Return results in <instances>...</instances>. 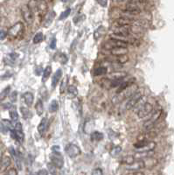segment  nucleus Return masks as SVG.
I'll return each mask as SVG.
<instances>
[{"label": "nucleus", "mask_w": 174, "mask_h": 175, "mask_svg": "<svg viewBox=\"0 0 174 175\" xmlns=\"http://www.w3.org/2000/svg\"><path fill=\"white\" fill-rule=\"evenodd\" d=\"M7 32L11 39H21L25 33V26L22 22H18L11 26Z\"/></svg>", "instance_id": "f257e3e1"}, {"label": "nucleus", "mask_w": 174, "mask_h": 175, "mask_svg": "<svg viewBox=\"0 0 174 175\" xmlns=\"http://www.w3.org/2000/svg\"><path fill=\"white\" fill-rule=\"evenodd\" d=\"M143 97H144V96H143V91L138 90L137 92L134 94L133 96H131L128 99V102L126 103V109H127V110H130V109L135 108V107L137 106V104H138Z\"/></svg>", "instance_id": "f03ea898"}, {"label": "nucleus", "mask_w": 174, "mask_h": 175, "mask_svg": "<svg viewBox=\"0 0 174 175\" xmlns=\"http://www.w3.org/2000/svg\"><path fill=\"white\" fill-rule=\"evenodd\" d=\"M161 114H162V110H161V109L156 110V111L152 114V116L143 124V128H144V130H146L147 131H148V130H151V129L154 127V125L159 121V117H161Z\"/></svg>", "instance_id": "7ed1b4c3"}, {"label": "nucleus", "mask_w": 174, "mask_h": 175, "mask_svg": "<svg viewBox=\"0 0 174 175\" xmlns=\"http://www.w3.org/2000/svg\"><path fill=\"white\" fill-rule=\"evenodd\" d=\"M21 13L23 16V19H25L26 23L28 26H31L34 21V13L32 11L27 5H24L21 8Z\"/></svg>", "instance_id": "20e7f679"}, {"label": "nucleus", "mask_w": 174, "mask_h": 175, "mask_svg": "<svg viewBox=\"0 0 174 175\" xmlns=\"http://www.w3.org/2000/svg\"><path fill=\"white\" fill-rule=\"evenodd\" d=\"M152 110H153V106L151 103H144L143 106L139 109L138 112V117L139 118H144L151 113Z\"/></svg>", "instance_id": "39448f33"}, {"label": "nucleus", "mask_w": 174, "mask_h": 175, "mask_svg": "<svg viewBox=\"0 0 174 175\" xmlns=\"http://www.w3.org/2000/svg\"><path fill=\"white\" fill-rule=\"evenodd\" d=\"M52 164L54 165L56 168H62L64 165V159L62 155L58 152H53L50 156Z\"/></svg>", "instance_id": "423d86ee"}, {"label": "nucleus", "mask_w": 174, "mask_h": 175, "mask_svg": "<svg viewBox=\"0 0 174 175\" xmlns=\"http://www.w3.org/2000/svg\"><path fill=\"white\" fill-rule=\"evenodd\" d=\"M66 152L70 158H75L77 156L81 155L82 151L79 148V146H77L76 144H69L66 147Z\"/></svg>", "instance_id": "0eeeda50"}, {"label": "nucleus", "mask_w": 174, "mask_h": 175, "mask_svg": "<svg viewBox=\"0 0 174 175\" xmlns=\"http://www.w3.org/2000/svg\"><path fill=\"white\" fill-rule=\"evenodd\" d=\"M143 168H145V165H144V162H143V160H135L131 165L126 166L127 170L133 171V172H137V171L141 170Z\"/></svg>", "instance_id": "6e6552de"}, {"label": "nucleus", "mask_w": 174, "mask_h": 175, "mask_svg": "<svg viewBox=\"0 0 174 175\" xmlns=\"http://www.w3.org/2000/svg\"><path fill=\"white\" fill-rule=\"evenodd\" d=\"M11 160L10 157L7 155H4L0 160V173H4L7 170V168L11 165Z\"/></svg>", "instance_id": "1a4fd4ad"}, {"label": "nucleus", "mask_w": 174, "mask_h": 175, "mask_svg": "<svg viewBox=\"0 0 174 175\" xmlns=\"http://www.w3.org/2000/svg\"><path fill=\"white\" fill-rule=\"evenodd\" d=\"M109 51H110V54H112L114 56H123V55H127L128 48H125V47H116V48H113V49L109 50Z\"/></svg>", "instance_id": "9d476101"}, {"label": "nucleus", "mask_w": 174, "mask_h": 175, "mask_svg": "<svg viewBox=\"0 0 174 175\" xmlns=\"http://www.w3.org/2000/svg\"><path fill=\"white\" fill-rule=\"evenodd\" d=\"M47 128H48V120L46 117H44V118L41 119V122L38 126V131L41 136H44L46 131L47 130Z\"/></svg>", "instance_id": "9b49d317"}, {"label": "nucleus", "mask_w": 174, "mask_h": 175, "mask_svg": "<svg viewBox=\"0 0 174 175\" xmlns=\"http://www.w3.org/2000/svg\"><path fill=\"white\" fill-rule=\"evenodd\" d=\"M11 136L12 137V139H16L17 141H19V143H23L25 136L24 132L22 130H11Z\"/></svg>", "instance_id": "f8f14e48"}, {"label": "nucleus", "mask_w": 174, "mask_h": 175, "mask_svg": "<svg viewBox=\"0 0 174 175\" xmlns=\"http://www.w3.org/2000/svg\"><path fill=\"white\" fill-rule=\"evenodd\" d=\"M62 74H63V73H62V70L61 68L58 69L56 72L54 73V75H53V80H52V88H56L59 82H60L61 79H62Z\"/></svg>", "instance_id": "ddd939ff"}, {"label": "nucleus", "mask_w": 174, "mask_h": 175, "mask_svg": "<svg viewBox=\"0 0 174 175\" xmlns=\"http://www.w3.org/2000/svg\"><path fill=\"white\" fill-rule=\"evenodd\" d=\"M55 17V11H50L49 12L46 13V17H45V22H44V26L45 27H48L51 25L53 21V19Z\"/></svg>", "instance_id": "4468645a"}, {"label": "nucleus", "mask_w": 174, "mask_h": 175, "mask_svg": "<svg viewBox=\"0 0 174 175\" xmlns=\"http://www.w3.org/2000/svg\"><path fill=\"white\" fill-rule=\"evenodd\" d=\"M153 153V151H150V152H138L135 154V159H137V160H143V159L150 158V157H152Z\"/></svg>", "instance_id": "2eb2a0df"}, {"label": "nucleus", "mask_w": 174, "mask_h": 175, "mask_svg": "<svg viewBox=\"0 0 174 175\" xmlns=\"http://www.w3.org/2000/svg\"><path fill=\"white\" fill-rule=\"evenodd\" d=\"M23 99H24V102L26 103V104L30 107L32 105L33 103V100H34V96L31 92H26L23 95Z\"/></svg>", "instance_id": "dca6fc26"}, {"label": "nucleus", "mask_w": 174, "mask_h": 175, "mask_svg": "<svg viewBox=\"0 0 174 175\" xmlns=\"http://www.w3.org/2000/svg\"><path fill=\"white\" fill-rule=\"evenodd\" d=\"M105 32H106L105 27L103 26H99L97 29L95 31V32H94V38H95V40H99L100 38H102V37L105 34Z\"/></svg>", "instance_id": "f3484780"}, {"label": "nucleus", "mask_w": 174, "mask_h": 175, "mask_svg": "<svg viewBox=\"0 0 174 175\" xmlns=\"http://www.w3.org/2000/svg\"><path fill=\"white\" fill-rule=\"evenodd\" d=\"M127 76V73L125 72H114L108 75V80H117V79H122Z\"/></svg>", "instance_id": "a211bd4d"}, {"label": "nucleus", "mask_w": 174, "mask_h": 175, "mask_svg": "<svg viewBox=\"0 0 174 175\" xmlns=\"http://www.w3.org/2000/svg\"><path fill=\"white\" fill-rule=\"evenodd\" d=\"M20 112L25 119H30L32 117V113L31 112V110L28 108H26V107H21Z\"/></svg>", "instance_id": "6ab92c4d"}, {"label": "nucleus", "mask_w": 174, "mask_h": 175, "mask_svg": "<svg viewBox=\"0 0 174 175\" xmlns=\"http://www.w3.org/2000/svg\"><path fill=\"white\" fill-rule=\"evenodd\" d=\"M52 74V67L51 66H47L45 68V70L43 71V77H42V82L45 83L48 80V78L50 77Z\"/></svg>", "instance_id": "aec40b11"}, {"label": "nucleus", "mask_w": 174, "mask_h": 175, "mask_svg": "<svg viewBox=\"0 0 174 175\" xmlns=\"http://www.w3.org/2000/svg\"><path fill=\"white\" fill-rule=\"evenodd\" d=\"M35 109L36 112H37V114H38L39 116H41V115L43 114V112H44V106H43V102H42V100H40V99L38 100V102H37L35 105Z\"/></svg>", "instance_id": "412c9836"}, {"label": "nucleus", "mask_w": 174, "mask_h": 175, "mask_svg": "<svg viewBox=\"0 0 174 175\" xmlns=\"http://www.w3.org/2000/svg\"><path fill=\"white\" fill-rule=\"evenodd\" d=\"M103 139V134L99 131H93L91 133V140L93 142H98Z\"/></svg>", "instance_id": "4be33fe9"}, {"label": "nucleus", "mask_w": 174, "mask_h": 175, "mask_svg": "<svg viewBox=\"0 0 174 175\" xmlns=\"http://www.w3.org/2000/svg\"><path fill=\"white\" fill-rule=\"evenodd\" d=\"M135 160H136V159H135L134 156H132V155H127V156L123 157V160H122V162H123V164H125V165H131Z\"/></svg>", "instance_id": "5701e85b"}, {"label": "nucleus", "mask_w": 174, "mask_h": 175, "mask_svg": "<svg viewBox=\"0 0 174 175\" xmlns=\"http://www.w3.org/2000/svg\"><path fill=\"white\" fill-rule=\"evenodd\" d=\"M67 83H68V78L65 77L62 79V83H61V88H60L61 94H64L65 91L67 89Z\"/></svg>", "instance_id": "b1692460"}, {"label": "nucleus", "mask_w": 174, "mask_h": 175, "mask_svg": "<svg viewBox=\"0 0 174 175\" xmlns=\"http://www.w3.org/2000/svg\"><path fill=\"white\" fill-rule=\"evenodd\" d=\"M108 73L107 67H99L97 68H95V75H106Z\"/></svg>", "instance_id": "393cba45"}, {"label": "nucleus", "mask_w": 174, "mask_h": 175, "mask_svg": "<svg viewBox=\"0 0 174 175\" xmlns=\"http://www.w3.org/2000/svg\"><path fill=\"white\" fill-rule=\"evenodd\" d=\"M11 92V87L10 86H8V87H6L2 91V92L0 93V102H2V101H4L5 98L8 96V95H9V93Z\"/></svg>", "instance_id": "a878e982"}, {"label": "nucleus", "mask_w": 174, "mask_h": 175, "mask_svg": "<svg viewBox=\"0 0 174 175\" xmlns=\"http://www.w3.org/2000/svg\"><path fill=\"white\" fill-rule=\"evenodd\" d=\"M122 152V148H121V146H115V147H113L112 149L110 150V152H109V153L110 155L112 156V157H117L118 155L120 154Z\"/></svg>", "instance_id": "bb28decb"}, {"label": "nucleus", "mask_w": 174, "mask_h": 175, "mask_svg": "<svg viewBox=\"0 0 174 175\" xmlns=\"http://www.w3.org/2000/svg\"><path fill=\"white\" fill-rule=\"evenodd\" d=\"M59 109V103L57 102L56 100H53L52 101L51 103H50V106H49V111L53 113V112H56Z\"/></svg>", "instance_id": "cd10ccee"}, {"label": "nucleus", "mask_w": 174, "mask_h": 175, "mask_svg": "<svg viewBox=\"0 0 174 175\" xmlns=\"http://www.w3.org/2000/svg\"><path fill=\"white\" fill-rule=\"evenodd\" d=\"M44 40V35L42 32H37L35 34V36L33 37V43L34 44H39L40 42L43 41Z\"/></svg>", "instance_id": "c85d7f7f"}, {"label": "nucleus", "mask_w": 174, "mask_h": 175, "mask_svg": "<svg viewBox=\"0 0 174 175\" xmlns=\"http://www.w3.org/2000/svg\"><path fill=\"white\" fill-rule=\"evenodd\" d=\"M67 90L68 94H69L70 96H76L77 95H78V89H77V88L73 86V85H71V86H69V87L67 88Z\"/></svg>", "instance_id": "c756f323"}, {"label": "nucleus", "mask_w": 174, "mask_h": 175, "mask_svg": "<svg viewBox=\"0 0 174 175\" xmlns=\"http://www.w3.org/2000/svg\"><path fill=\"white\" fill-rule=\"evenodd\" d=\"M10 117L11 119V121H13V122H17L19 120V114H18L16 109H11Z\"/></svg>", "instance_id": "7c9ffc66"}, {"label": "nucleus", "mask_w": 174, "mask_h": 175, "mask_svg": "<svg viewBox=\"0 0 174 175\" xmlns=\"http://www.w3.org/2000/svg\"><path fill=\"white\" fill-rule=\"evenodd\" d=\"M71 13V9L70 8H68L67 10H65L63 12H62L61 16H60V18H59V19L60 20H63V19H67V17L69 16V14Z\"/></svg>", "instance_id": "2f4dec72"}, {"label": "nucleus", "mask_w": 174, "mask_h": 175, "mask_svg": "<svg viewBox=\"0 0 174 175\" xmlns=\"http://www.w3.org/2000/svg\"><path fill=\"white\" fill-rule=\"evenodd\" d=\"M129 61V58L127 55H123V56L117 57V62L119 64H124Z\"/></svg>", "instance_id": "473e14b6"}, {"label": "nucleus", "mask_w": 174, "mask_h": 175, "mask_svg": "<svg viewBox=\"0 0 174 175\" xmlns=\"http://www.w3.org/2000/svg\"><path fill=\"white\" fill-rule=\"evenodd\" d=\"M1 124H3L4 126H5V128L7 130H12V124L11 123L9 120H6V119H4V120H2V122H1Z\"/></svg>", "instance_id": "72a5a7b5"}, {"label": "nucleus", "mask_w": 174, "mask_h": 175, "mask_svg": "<svg viewBox=\"0 0 174 175\" xmlns=\"http://www.w3.org/2000/svg\"><path fill=\"white\" fill-rule=\"evenodd\" d=\"M17 97H18V93H17V91H13L12 93H11L10 99L11 103H16L17 102Z\"/></svg>", "instance_id": "f704fd0d"}, {"label": "nucleus", "mask_w": 174, "mask_h": 175, "mask_svg": "<svg viewBox=\"0 0 174 175\" xmlns=\"http://www.w3.org/2000/svg\"><path fill=\"white\" fill-rule=\"evenodd\" d=\"M60 62H61V63H62V64H66L67 62V57L66 54H64V53H61V55H60Z\"/></svg>", "instance_id": "c9c22d12"}, {"label": "nucleus", "mask_w": 174, "mask_h": 175, "mask_svg": "<svg viewBox=\"0 0 174 175\" xmlns=\"http://www.w3.org/2000/svg\"><path fill=\"white\" fill-rule=\"evenodd\" d=\"M5 175H18V172L15 168H11L5 173Z\"/></svg>", "instance_id": "e433bc0d"}, {"label": "nucleus", "mask_w": 174, "mask_h": 175, "mask_svg": "<svg viewBox=\"0 0 174 175\" xmlns=\"http://www.w3.org/2000/svg\"><path fill=\"white\" fill-rule=\"evenodd\" d=\"M91 175H103V170L101 168H95V169L93 170Z\"/></svg>", "instance_id": "4c0bfd02"}, {"label": "nucleus", "mask_w": 174, "mask_h": 175, "mask_svg": "<svg viewBox=\"0 0 174 175\" xmlns=\"http://www.w3.org/2000/svg\"><path fill=\"white\" fill-rule=\"evenodd\" d=\"M7 36H8V32H7V31H5V30H1V31H0V40H1V41L5 40Z\"/></svg>", "instance_id": "58836bf2"}, {"label": "nucleus", "mask_w": 174, "mask_h": 175, "mask_svg": "<svg viewBox=\"0 0 174 175\" xmlns=\"http://www.w3.org/2000/svg\"><path fill=\"white\" fill-rule=\"evenodd\" d=\"M97 3L100 5H102L103 7H106L108 5V0H96Z\"/></svg>", "instance_id": "ea45409f"}, {"label": "nucleus", "mask_w": 174, "mask_h": 175, "mask_svg": "<svg viewBox=\"0 0 174 175\" xmlns=\"http://www.w3.org/2000/svg\"><path fill=\"white\" fill-rule=\"evenodd\" d=\"M37 175H48V171L46 170V169H41L38 172Z\"/></svg>", "instance_id": "a19ab883"}, {"label": "nucleus", "mask_w": 174, "mask_h": 175, "mask_svg": "<svg viewBox=\"0 0 174 175\" xmlns=\"http://www.w3.org/2000/svg\"><path fill=\"white\" fill-rule=\"evenodd\" d=\"M50 47H51L52 49H54V48L56 47V39H55V38H53V39L52 40L51 44H50Z\"/></svg>", "instance_id": "79ce46f5"}, {"label": "nucleus", "mask_w": 174, "mask_h": 175, "mask_svg": "<svg viewBox=\"0 0 174 175\" xmlns=\"http://www.w3.org/2000/svg\"><path fill=\"white\" fill-rule=\"evenodd\" d=\"M126 175H145L143 173V172H140V171H137V172H132V173H127Z\"/></svg>", "instance_id": "37998d69"}, {"label": "nucleus", "mask_w": 174, "mask_h": 175, "mask_svg": "<svg viewBox=\"0 0 174 175\" xmlns=\"http://www.w3.org/2000/svg\"><path fill=\"white\" fill-rule=\"evenodd\" d=\"M13 130H22V124L20 123H17L15 125V128Z\"/></svg>", "instance_id": "c03bdc74"}, {"label": "nucleus", "mask_w": 174, "mask_h": 175, "mask_svg": "<svg viewBox=\"0 0 174 175\" xmlns=\"http://www.w3.org/2000/svg\"><path fill=\"white\" fill-rule=\"evenodd\" d=\"M35 72H36V75H40L41 73L43 72V70H42V67H37V69L35 70Z\"/></svg>", "instance_id": "a18cd8bd"}, {"label": "nucleus", "mask_w": 174, "mask_h": 175, "mask_svg": "<svg viewBox=\"0 0 174 175\" xmlns=\"http://www.w3.org/2000/svg\"><path fill=\"white\" fill-rule=\"evenodd\" d=\"M59 149H60V147H59V146H57V145H55V146H53V147H52V150H53V152H59Z\"/></svg>", "instance_id": "49530a36"}, {"label": "nucleus", "mask_w": 174, "mask_h": 175, "mask_svg": "<svg viewBox=\"0 0 174 175\" xmlns=\"http://www.w3.org/2000/svg\"><path fill=\"white\" fill-rule=\"evenodd\" d=\"M63 2H67V0H62Z\"/></svg>", "instance_id": "de8ad7c7"}]
</instances>
